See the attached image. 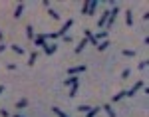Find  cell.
Returning a JSON list of instances; mask_svg holds the SVG:
<instances>
[{
	"label": "cell",
	"mask_w": 149,
	"mask_h": 117,
	"mask_svg": "<svg viewBox=\"0 0 149 117\" xmlns=\"http://www.w3.org/2000/svg\"><path fill=\"white\" fill-rule=\"evenodd\" d=\"M72 24H74V20L68 18V20L62 24V28H60L58 32H54V34H46V40H54V38H62V36H66V32L72 28Z\"/></svg>",
	"instance_id": "cell-1"
},
{
	"label": "cell",
	"mask_w": 149,
	"mask_h": 117,
	"mask_svg": "<svg viewBox=\"0 0 149 117\" xmlns=\"http://www.w3.org/2000/svg\"><path fill=\"white\" fill-rule=\"evenodd\" d=\"M143 87H145V81H143V79H139V81H137V83H135L131 89H127V91H125V97H131V95H135V93H137L139 89H143Z\"/></svg>",
	"instance_id": "cell-2"
},
{
	"label": "cell",
	"mask_w": 149,
	"mask_h": 117,
	"mask_svg": "<svg viewBox=\"0 0 149 117\" xmlns=\"http://www.w3.org/2000/svg\"><path fill=\"white\" fill-rule=\"evenodd\" d=\"M117 12H119V8L117 6H113L112 12H110V16H108V22H106V30L110 32V28L113 26V22H115V16H117Z\"/></svg>",
	"instance_id": "cell-3"
},
{
	"label": "cell",
	"mask_w": 149,
	"mask_h": 117,
	"mask_svg": "<svg viewBox=\"0 0 149 117\" xmlns=\"http://www.w3.org/2000/svg\"><path fill=\"white\" fill-rule=\"evenodd\" d=\"M42 48H44V52H46V56H52V54H54V52L58 50V46H56V44H48V46L44 44Z\"/></svg>",
	"instance_id": "cell-4"
},
{
	"label": "cell",
	"mask_w": 149,
	"mask_h": 117,
	"mask_svg": "<svg viewBox=\"0 0 149 117\" xmlns=\"http://www.w3.org/2000/svg\"><path fill=\"white\" fill-rule=\"evenodd\" d=\"M96 8H98V0H90V6H88V14L86 16H94Z\"/></svg>",
	"instance_id": "cell-5"
},
{
	"label": "cell",
	"mask_w": 149,
	"mask_h": 117,
	"mask_svg": "<svg viewBox=\"0 0 149 117\" xmlns=\"http://www.w3.org/2000/svg\"><path fill=\"white\" fill-rule=\"evenodd\" d=\"M108 16H110V10H106V12L102 14V18L98 20V26H100V28H106V22H108Z\"/></svg>",
	"instance_id": "cell-6"
},
{
	"label": "cell",
	"mask_w": 149,
	"mask_h": 117,
	"mask_svg": "<svg viewBox=\"0 0 149 117\" xmlns=\"http://www.w3.org/2000/svg\"><path fill=\"white\" fill-rule=\"evenodd\" d=\"M82 72H86V66H76V68H70V70H68V74H70V76L82 74Z\"/></svg>",
	"instance_id": "cell-7"
},
{
	"label": "cell",
	"mask_w": 149,
	"mask_h": 117,
	"mask_svg": "<svg viewBox=\"0 0 149 117\" xmlns=\"http://www.w3.org/2000/svg\"><path fill=\"white\" fill-rule=\"evenodd\" d=\"M26 38L30 40V42H34V38H36V34H34V28H32L30 24L26 26Z\"/></svg>",
	"instance_id": "cell-8"
},
{
	"label": "cell",
	"mask_w": 149,
	"mask_h": 117,
	"mask_svg": "<svg viewBox=\"0 0 149 117\" xmlns=\"http://www.w3.org/2000/svg\"><path fill=\"white\" fill-rule=\"evenodd\" d=\"M34 44H36V46H40V48H42V46L46 44V34H38L36 38H34Z\"/></svg>",
	"instance_id": "cell-9"
},
{
	"label": "cell",
	"mask_w": 149,
	"mask_h": 117,
	"mask_svg": "<svg viewBox=\"0 0 149 117\" xmlns=\"http://www.w3.org/2000/svg\"><path fill=\"white\" fill-rule=\"evenodd\" d=\"M26 107H28V99L26 97H22V99L16 101V109H26Z\"/></svg>",
	"instance_id": "cell-10"
},
{
	"label": "cell",
	"mask_w": 149,
	"mask_h": 117,
	"mask_svg": "<svg viewBox=\"0 0 149 117\" xmlns=\"http://www.w3.org/2000/svg\"><path fill=\"white\" fill-rule=\"evenodd\" d=\"M76 83H78V78H76V76H70L68 79H64V85H68V87H72Z\"/></svg>",
	"instance_id": "cell-11"
},
{
	"label": "cell",
	"mask_w": 149,
	"mask_h": 117,
	"mask_svg": "<svg viewBox=\"0 0 149 117\" xmlns=\"http://www.w3.org/2000/svg\"><path fill=\"white\" fill-rule=\"evenodd\" d=\"M22 12H24V4L20 2V4L16 6V10H14V18H20V16H22Z\"/></svg>",
	"instance_id": "cell-12"
},
{
	"label": "cell",
	"mask_w": 149,
	"mask_h": 117,
	"mask_svg": "<svg viewBox=\"0 0 149 117\" xmlns=\"http://www.w3.org/2000/svg\"><path fill=\"white\" fill-rule=\"evenodd\" d=\"M100 111H102V107H92V109L86 113V117H96L98 113H100Z\"/></svg>",
	"instance_id": "cell-13"
},
{
	"label": "cell",
	"mask_w": 149,
	"mask_h": 117,
	"mask_svg": "<svg viewBox=\"0 0 149 117\" xmlns=\"http://www.w3.org/2000/svg\"><path fill=\"white\" fill-rule=\"evenodd\" d=\"M104 111H106L110 117H115V111H113V107L110 105V103H106V105H104Z\"/></svg>",
	"instance_id": "cell-14"
},
{
	"label": "cell",
	"mask_w": 149,
	"mask_h": 117,
	"mask_svg": "<svg viewBox=\"0 0 149 117\" xmlns=\"http://www.w3.org/2000/svg\"><path fill=\"white\" fill-rule=\"evenodd\" d=\"M86 46H88V40L84 38V40H82V42H80V44H78V48H76V54H80V52H84V48H86Z\"/></svg>",
	"instance_id": "cell-15"
},
{
	"label": "cell",
	"mask_w": 149,
	"mask_h": 117,
	"mask_svg": "<svg viewBox=\"0 0 149 117\" xmlns=\"http://www.w3.org/2000/svg\"><path fill=\"white\" fill-rule=\"evenodd\" d=\"M106 48H110V40H104V42L98 44V50H100V52H104Z\"/></svg>",
	"instance_id": "cell-16"
},
{
	"label": "cell",
	"mask_w": 149,
	"mask_h": 117,
	"mask_svg": "<svg viewBox=\"0 0 149 117\" xmlns=\"http://www.w3.org/2000/svg\"><path fill=\"white\" fill-rule=\"evenodd\" d=\"M52 111H54V113H56V115H58V117H70V115H68V113H64V111H62L60 107H52Z\"/></svg>",
	"instance_id": "cell-17"
},
{
	"label": "cell",
	"mask_w": 149,
	"mask_h": 117,
	"mask_svg": "<svg viewBox=\"0 0 149 117\" xmlns=\"http://www.w3.org/2000/svg\"><path fill=\"white\" fill-rule=\"evenodd\" d=\"M48 14H50V16L54 18V20H62V16H60V14H58L56 10H52V8H48Z\"/></svg>",
	"instance_id": "cell-18"
},
{
	"label": "cell",
	"mask_w": 149,
	"mask_h": 117,
	"mask_svg": "<svg viewBox=\"0 0 149 117\" xmlns=\"http://www.w3.org/2000/svg\"><path fill=\"white\" fill-rule=\"evenodd\" d=\"M125 22H127V26H131V24H133V18H131V10H125Z\"/></svg>",
	"instance_id": "cell-19"
},
{
	"label": "cell",
	"mask_w": 149,
	"mask_h": 117,
	"mask_svg": "<svg viewBox=\"0 0 149 117\" xmlns=\"http://www.w3.org/2000/svg\"><path fill=\"white\" fill-rule=\"evenodd\" d=\"M36 58H38V52H32V54H30V58H28V66H34Z\"/></svg>",
	"instance_id": "cell-20"
},
{
	"label": "cell",
	"mask_w": 149,
	"mask_h": 117,
	"mask_svg": "<svg viewBox=\"0 0 149 117\" xmlns=\"http://www.w3.org/2000/svg\"><path fill=\"white\" fill-rule=\"evenodd\" d=\"M78 87H80V83H76L70 87V97H76V93H78Z\"/></svg>",
	"instance_id": "cell-21"
},
{
	"label": "cell",
	"mask_w": 149,
	"mask_h": 117,
	"mask_svg": "<svg viewBox=\"0 0 149 117\" xmlns=\"http://www.w3.org/2000/svg\"><path fill=\"white\" fill-rule=\"evenodd\" d=\"M123 97H125V91H119L117 95H113L112 97V101H119V99H123Z\"/></svg>",
	"instance_id": "cell-22"
},
{
	"label": "cell",
	"mask_w": 149,
	"mask_h": 117,
	"mask_svg": "<svg viewBox=\"0 0 149 117\" xmlns=\"http://www.w3.org/2000/svg\"><path fill=\"white\" fill-rule=\"evenodd\" d=\"M137 70H139V72H143V70H147V60H143L141 64H137Z\"/></svg>",
	"instance_id": "cell-23"
},
{
	"label": "cell",
	"mask_w": 149,
	"mask_h": 117,
	"mask_svg": "<svg viewBox=\"0 0 149 117\" xmlns=\"http://www.w3.org/2000/svg\"><path fill=\"white\" fill-rule=\"evenodd\" d=\"M90 109H92L90 105H78V109H76V111H86V113H88Z\"/></svg>",
	"instance_id": "cell-24"
},
{
	"label": "cell",
	"mask_w": 149,
	"mask_h": 117,
	"mask_svg": "<svg viewBox=\"0 0 149 117\" xmlns=\"http://www.w3.org/2000/svg\"><path fill=\"white\" fill-rule=\"evenodd\" d=\"M12 50H14L16 54H20V56L24 54V48H20V46H12Z\"/></svg>",
	"instance_id": "cell-25"
},
{
	"label": "cell",
	"mask_w": 149,
	"mask_h": 117,
	"mask_svg": "<svg viewBox=\"0 0 149 117\" xmlns=\"http://www.w3.org/2000/svg\"><path fill=\"white\" fill-rule=\"evenodd\" d=\"M123 56H127V58H133V56H135V52H133V50H123Z\"/></svg>",
	"instance_id": "cell-26"
},
{
	"label": "cell",
	"mask_w": 149,
	"mask_h": 117,
	"mask_svg": "<svg viewBox=\"0 0 149 117\" xmlns=\"http://www.w3.org/2000/svg\"><path fill=\"white\" fill-rule=\"evenodd\" d=\"M129 74H131V72H129V70H127V68H125V70H123V72H121V78H123V79H127V78H129Z\"/></svg>",
	"instance_id": "cell-27"
},
{
	"label": "cell",
	"mask_w": 149,
	"mask_h": 117,
	"mask_svg": "<svg viewBox=\"0 0 149 117\" xmlns=\"http://www.w3.org/2000/svg\"><path fill=\"white\" fill-rule=\"evenodd\" d=\"M0 115H2V117H8V115H10V113H8L6 109H0Z\"/></svg>",
	"instance_id": "cell-28"
},
{
	"label": "cell",
	"mask_w": 149,
	"mask_h": 117,
	"mask_svg": "<svg viewBox=\"0 0 149 117\" xmlns=\"http://www.w3.org/2000/svg\"><path fill=\"white\" fill-rule=\"evenodd\" d=\"M4 48H6V46H4V44H0V54L4 52Z\"/></svg>",
	"instance_id": "cell-29"
},
{
	"label": "cell",
	"mask_w": 149,
	"mask_h": 117,
	"mask_svg": "<svg viewBox=\"0 0 149 117\" xmlns=\"http://www.w3.org/2000/svg\"><path fill=\"white\" fill-rule=\"evenodd\" d=\"M12 117H24V115H20V113H14V115H12Z\"/></svg>",
	"instance_id": "cell-30"
},
{
	"label": "cell",
	"mask_w": 149,
	"mask_h": 117,
	"mask_svg": "<svg viewBox=\"0 0 149 117\" xmlns=\"http://www.w3.org/2000/svg\"><path fill=\"white\" fill-rule=\"evenodd\" d=\"M2 38H4V34H2V32H0V44H2Z\"/></svg>",
	"instance_id": "cell-31"
},
{
	"label": "cell",
	"mask_w": 149,
	"mask_h": 117,
	"mask_svg": "<svg viewBox=\"0 0 149 117\" xmlns=\"http://www.w3.org/2000/svg\"><path fill=\"white\" fill-rule=\"evenodd\" d=\"M2 91H4V87H2V85H0V93H2Z\"/></svg>",
	"instance_id": "cell-32"
}]
</instances>
